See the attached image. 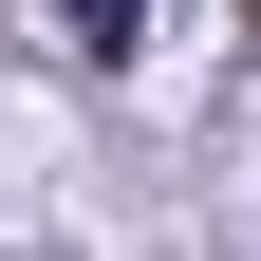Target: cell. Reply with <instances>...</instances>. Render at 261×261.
Listing matches in <instances>:
<instances>
[{"instance_id":"6da1fadb","label":"cell","mask_w":261,"mask_h":261,"mask_svg":"<svg viewBox=\"0 0 261 261\" xmlns=\"http://www.w3.org/2000/svg\"><path fill=\"white\" fill-rule=\"evenodd\" d=\"M56 19H75V56H130L149 38V0H56Z\"/></svg>"}]
</instances>
